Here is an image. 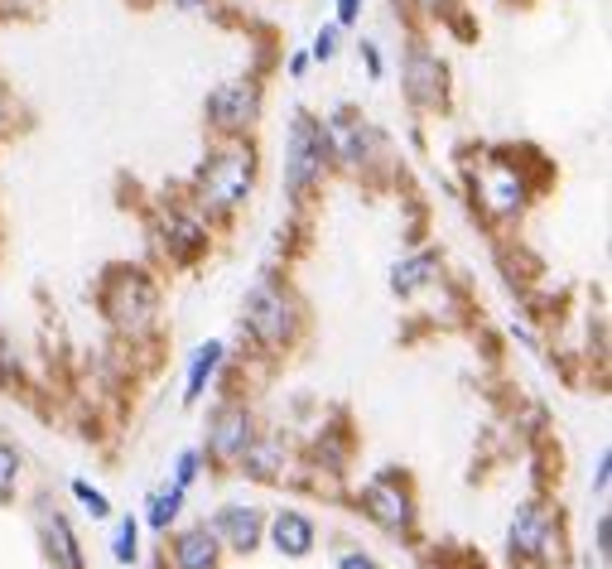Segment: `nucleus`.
<instances>
[{
	"label": "nucleus",
	"mask_w": 612,
	"mask_h": 569,
	"mask_svg": "<svg viewBox=\"0 0 612 569\" xmlns=\"http://www.w3.org/2000/svg\"><path fill=\"white\" fill-rule=\"evenodd\" d=\"M541 541H545V512L535 502H526L516 512V521H512V556L516 560H526V556H535L541 550Z\"/></svg>",
	"instance_id": "nucleus-18"
},
{
	"label": "nucleus",
	"mask_w": 612,
	"mask_h": 569,
	"mask_svg": "<svg viewBox=\"0 0 612 569\" xmlns=\"http://www.w3.org/2000/svg\"><path fill=\"white\" fill-rule=\"evenodd\" d=\"M324 126H328L333 165H343V169H353V174L367 169L372 155L382 150V130H376L372 121H362V116H353V111H333Z\"/></svg>",
	"instance_id": "nucleus-6"
},
{
	"label": "nucleus",
	"mask_w": 612,
	"mask_h": 569,
	"mask_svg": "<svg viewBox=\"0 0 612 569\" xmlns=\"http://www.w3.org/2000/svg\"><path fill=\"white\" fill-rule=\"evenodd\" d=\"M251 184H256V150L246 145V136H223L203 155L194 174V194L213 213H237L246 194H251Z\"/></svg>",
	"instance_id": "nucleus-1"
},
{
	"label": "nucleus",
	"mask_w": 612,
	"mask_h": 569,
	"mask_svg": "<svg viewBox=\"0 0 612 569\" xmlns=\"http://www.w3.org/2000/svg\"><path fill=\"white\" fill-rule=\"evenodd\" d=\"M608 550H612V517H599V556L608 560Z\"/></svg>",
	"instance_id": "nucleus-31"
},
{
	"label": "nucleus",
	"mask_w": 612,
	"mask_h": 569,
	"mask_svg": "<svg viewBox=\"0 0 612 569\" xmlns=\"http://www.w3.org/2000/svg\"><path fill=\"white\" fill-rule=\"evenodd\" d=\"M357 49H362V63H367V78H372V82H382V78H386V58H382V43H376V39H362Z\"/></svg>",
	"instance_id": "nucleus-25"
},
{
	"label": "nucleus",
	"mask_w": 612,
	"mask_h": 569,
	"mask_svg": "<svg viewBox=\"0 0 612 569\" xmlns=\"http://www.w3.org/2000/svg\"><path fill=\"white\" fill-rule=\"evenodd\" d=\"M608 469H612V454L603 449V454H599V473H593V492H608Z\"/></svg>",
	"instance_id": "nucleus-30"
},
{
	"label": "nucleus",
	"mask_w": 612,
	"mask_h": 569,
	"mask_svg": "<svg viewBox=\"0 0 612 569\" xmlns=\"http://www.w3.org/2000/svg\"><path fill=\"white\" fill-rule=\"evenodd\" d=\"M213 536L227 550H237V556H251L260 546V536H266V521H260L256 507H223V512L213 517Z\"/></svg>",
	"instance_id": "nucleus-10"
},
{
	"label": "nucleus",
	"mask_w": 612,
	"mask_h": 569,
	"mask_svg": "<svg viewBox=\"0 0 612 569\" xmlns=\"http://www.w3.org/2000/svg\"><path fill=\"white\" fill-rule=\"evenodd\" d=\"M0 130H6V101H0Z\"/></svg>",
	"instance_id": "nucleus-34"
},
{
	"label": "nucleus",
	"mask_w": 612,
	"mask_h": 569,
	"mask_svg": "<svg viewBox=\"0 0 612 569\" xmlns=\"http://www.w3.org/2000/svg\"><path fill=\"white\" fill-rule=\"evenodd\" d=\"M111 556H116V565H130L136 560V521H121V527H116V541H111Z\"/></svg>",
	"instance_id": "nucleus-24"
},
{
	"label": "nucleus",
	"mask_w": 612,
	"mask_h": 569,
	"mask_svg": "<svg viewBox=\"0 0 612 569\" xmlns=\"http://www.w3.org/2000/svg\"><path fill=\"white\" fill-rule=\"evenodd\" d=\"M251 415L241 411V405H227V411H217L213 415V459H227V463H237L246 454V444L256 440L251 434Z\"/></svg>",
	"instance_id": "nucleus-12"
},
{
	"label": "nucleus",
	"mask_w": 612,
	"mask_h": 569,
	"mask_svg": "<svg viewBox=\"0 0 612 569\" xmlns=\"http://www.w3.org/2000/svg\"><path fill=\"white\" fill-rule=\"evenodd\" d=\"M338 569H376V560L362 556V550H347V556L338 560Z\"/></svg>",
	"instance_id": "nucleus-29"
},
{
	"label": "nucleus",
	"mask_w": 612,
	"mask_h": 569,
	"mask_svg": "<svg viewBox=\"0 0 612 569\" xmlns=\"http://www.w3.org/2000/svg\"><path fill=\"white\" fill-rule=\"evenodd\" d=\"M405 97H411V107H419V111H440L448 97V68L425 43H415V49L405 53Z\"/></svg>",
	"instance_id": "nucleus-7"
},
{
	"label": "nucleus",
	"mask_w": 612,
	"mask_h": 569,
	"mask_svg": "<svg viewBox=\"0 0 612 569\" xmlns=\"http://www.w3.org/2000/svg\"><path fill=\"white\" fill-rule=\"evenodd\" d=\"M155 237L159 246L174 256V261H194L208 252V227L198 223L194 213H184V208H165L155 217Z\"/></svg>",
	"instance_id": "nucleus-8"
},
{
	"label": "nucleus",
	"mask_w": 612,
	"mask_h": 569,
	"mask_svg": "<svg viewBox=\"0 0 612 569\" xmlns=\"http://www.w3.org/2000/svg\"><path fill=\"white\" fill-rule=\"evenodd\" d=\"M434 275H440V256L415 252V256H405L391 266V290H396V295H415V290H425Z\"/></svg>",
	"instance_id": "nucleus-16"
},
{
	"label": "nucleus",
	"mask_w": 612,
	"mask_h": 569,
	"mask_svg": "<svg viewBox=\"0 0 612 569\" xmlns=\"http://www.w3.org/2000/svg\"><path fill=\"white\" fill-rule=\"evenodd\" d=\"M169 6H174V10H184V14H203V10L213 6V0H169Z\"/></svg>",
	"instance_id": "nucleus-32"
},
{
	"label": "nucleus",
	"mask_w": 612,
	"mask_h": 569,
	"mask_svg": "<svg viewBox=\"0 0 612 569\" xmlns=\"http://www.w3.org/2000/svg\"><path fill=\"white\" fill-rule=\"evenodd\" d=\"M101 310L121 333L140 339V333L155 328V314H159V290L145 271H111L107 290H101Z\"/></svg>",
	"instance_id": "nucleus-4"
},
{
	"label": "nucleus",
	"mask_w": 612,
	"mask_h": 569,
	"mask_svg": "<svg viewBox=\"0 0 612 569\" xmlns=\"http://www.w3.org/2000/svg\"><path fill=\"white\" fill-rule=\"evenodd\" d=\"M72 498H78V502H82V507H87V512H92L97 521H107V517H111V502L101 498V492H97L92 483H82V478H72Z\"/></svg>",
	"instance_id": "nucleus-22"
},
{
	"label": "nucleus",
	"mask_w": 612,
	"mask_h": 569,
	"mask_svg": "<svg viewBox=\"0 0 612 569\" xmlns=\"http://www.w3.org/2000/svg\"><path fill=\"white\" fill-rule=\"evenodd\" d=\"M217 536L213 527H188L179 531V541H174V565L179 569H217Z\"/></svg>",
	"instance_id": "nucleus-15"
},
{
	"label": "nucleus",
	"mask_w": 612,
	"mask_h": 569,
	"mask_svg": "<svg viewBox=\"0 0 612 569\" xmlns=\"http://www.w3.org/2000/svg\"><path fill=\"white\" fill-rule=\"evenodd\" d=\"M179 507H184V488H179V483H174L169 492H159V498H150V517H145V521H150V527H155V531H165V527H169V521H174V517H179Z\"/></svg>",
	"instance_id": "nucleus-21"
},
{
	"label": "nucleus",
	"mask_w": 612,
	"mask_h": 569,
	"mask_svg": "<svg viewBox=\"0 0 612 569\" xmlns=\"http://www.w3.org/2000/svg\"><path fill=\"white\" fill-rule=\"evenodd\" d=\"M260 107H266V92H260L256 78H231L223 87H213L208 101H203V116L217 136H246L260 121Z\"/></svg>",
	"instance_id": "nucleus-5"
},
{
	"label": "nucleus",
	"mask_w": 612,
	"mask_h": 569,
	"mask_svg": "<svg viewBox=\"0 0 612 569\" xmlns=\"http://www.w3.org/2000/svg\"><path fill=\"white\" fill-rule=\"evenodd\" d=\"M309 68H314V63H309V49L289 53V63H285V72H289V78H295V82H299V78H304V72H309Z\"/></svg>",
	"instance_id": "nucleus-28"
},
{
	"label": "nucleus",
	"mask_w": 612,
	"mask_h": 569,
	"mask_svg": "<svg viewBox=\"0 0 612 569\" xmlns=\"http://www.w3.org/2000/svg\"><path fill=\"white\" fill-rule=\"evenodd\" d=\"M223 353H227V347H223V343H217V339H213V343H203V347H198V353H194V357H188V382H184V401H188V405H194V401L203 396V391H208V382H213V372H217V367H223Z\"/></svg>",
	"instance_id": "nucleus-17"
},
{
	"label": "nucleus",
	"mask_w": 612,
	"mask_h": 569,
	"mask_svg": "<svg viewBox=\"0 0 612 569\" xmlns=\"http://www.w3.org/2000/svg\"><path fill=\"white\" fill-rule=\"evenodd\" d=\"M362 502H367V512H372L376 527H386V531H405V527H411V517H415L411 492H405L396 478H376V483H367Z\"/></svg>",
	"instance_id": "nucleus-9"
},
{
	"label": "nucleus",
	"mask_w": 612,
	"mask_h": 569,
	"mask_svg": "<svg viewBox=\"0 0 612 569\" xmlns=\"http://www.w3.org/2000/svg\"><path fill=\"white\" fill-rule=\"evenodd\" d=\"M328 165H333V150H328L324 116L295 111L289 116V130H285V198L304 203V194H309L314 184H324Z\"/></svg>",
	"instance_id": "nucleus-2"
},
{
	"label": "nucleus",
	"mask_w": 612,
	"mask_h": 569,
	"mask_svg": "<svg viewBox=\"0 0 612 569\" xmlns=\"http://www.w3.org/2000/svg\"><path fill=\"white\" fill-rule=\"evenodd\" d=\"M526 184H521V174L512 165H492L483 174V208L492 217H516L521 208H526Z\"/></svg>",
	"instance_id": "nucleus-11"
},
{
	"label": "nucleus",
	"mask_w": 612,
	"mask_h": 569,
	"mask_svg": "<svg viewBox=\"0 0 612 569\" xmlns=\"http://www.w3.org/2000/svg\"><path fill=\"white\" fill-rule=\"evenodd\" d=\"M270 541H275V550L280 556H289V560H304L314 550V541H318V527L304 512H275V521H270Z\"/></svg>",
	"instance_id": "nucleus-13"
},
{
	"label": "nucleus",
	"mask_w": 612,
	"mask_h": 569,
	"mask_svg": "<svg viewBox=\"0 0 612 569\" xmlns=\"http://www.w3.org/2000/svg\"><path fill=\"white\" fill-rule=\"evenodd\" d=\"M14 483H20V454L10 444H0V502L14 492Z\"/></svg>",
	"instance_id": "nucleus-23"
},
{
	"label": "nucleus",
	"mask_w": 612,
	"mask_h": 569,
	"mask_svg": "<svg viewBox=\"0 0 612 569\" xmlns=\"http://www.w3.org/2000/svg\"><path fill=\"white\" fill-rule=\"evenodd\" d=\"M362 10H367V0H333V24L353 29V24H362Z\"/></svg>",
	"instance_id": "nucleus-26"
},
{
	"label": "nucleus",
	"mask_w": 612,
	"mask_h": 569,
	"mask_svg": "<svg viewBox=\"0 0 612 569\" xmlns=\"http://www.w3.org/2000/svg\"><path fill=\"white\" fill-rule=\"evenodd\" d=\"M343 35L347 29L343 24H318V35H314V43H309V63H333V58L343 53Z\"/></svg>",
	"instance_id": "nucleus-20"
},
{
	"label": "nucleus",
	"mask_w": 612,
	"mask_h": 569,
	"mask_svg": "<svg viewBox=\"0 0 612 569\" xmlns=\"http://www.w3.org/2000/svg\"><path fill=\"white\" fill-rule=\"evenodd\" d=\"M237 463L251 478H275V473H280V463H285V444L280 440H251Z\"/></svg>",
	"instance_id": "nucleus-19"
},
{
	"label": "nucleus",
	"mask_w": 612,
	"mask_h": 569,
	"mask_svg": "<svg viewBox=\"0 0 612 569\" xmlns=\"http://www.w3.org/2000/svg\"><path fill=\"white\" fill-rule=\"evenodd\" d=\"M241 324L260 347H285L299 328V304L280 281H256L241 304Z\"/></svg>",
	"instance_id": "nucleus-3"
},
{
	"label": "nucleus",
	"mask_w": 612,
	"mask_h": 569,
	"mask_svg": "<svg viewBox=\"0 0 612 569\" xmlns=\"http://www.w3.org/2000/svg\"><path fill=\"white\" fill-rule=\"evenodd\" d=\"M415 6L425 14H448V10H454V0H415Z\"/></svg>",
	"instance_id": "nucleus-33"
},
{
	"label": "nucleus",
	"mask_w": 612,
	"mask_h": 569,
	"mask_svg": "<svg viewBox=\"0 0 612 569\" xmlns=\"http://www.w3.org/2000/svg\"><path fill=\"white\" fill-rule=\"evenodd\" d=\"M194 478H198V449H184L179 454V473H174V483H179L184 492L194 488Z\"/></svg>",
	"instance_id": "nucleus-27"
},
{
	"label": "nucleus",
	"mask_w": 612,
	"mask_h": 569,
	"mask_svg": "<svg viewBox=\"0 0 612 569\" xmlns=\"http://www.w3.org/2000/svg\"><path fill=\"white\" fill-rule=\"evenodd\" d=\"M39 536H43V556L53 560V569H82V550H78V536H72L68 517L43 512L39 517Z\"/></svg>",
	"instance_id": "nucleus-14"
}]
</instances>
